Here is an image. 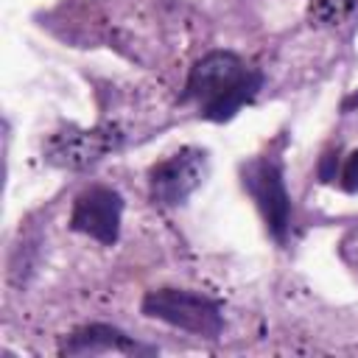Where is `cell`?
Listing matches in <instances>:
<instances>
[{
  "instance_id": "6da1fadb",
  "label": "cell",
  "mask_w": 358,
  "mask_h": 358,
  "mask_svg": "<svg viewBox=\"0 0 358 358\" xmlns=\"http://www.w3.org/2000/svg\"><path fill=\"white\" fill-rule=\"evenodd\" d=\"M263 87V76L229 50H213L190 67L182 101H193L201 117L224 123Z\"/></svg>"
},
{
  "instance_id": "7a4b0ae2",
  "label": "cell",
  "mask_w": 358,
  "mask_h": 358,
  "mask_svg": "<svg viewBox=\"0 0 358 358\" xmlns=\"http://www.w3.org/2000/svg\"><path fill=\"white\" fill-rule=\"evenodd\" d=\"M143 313L171 327L187 330L193 336H204V338H215L224 330L221 305L204 294L185 291V288L148 291L143 299Z\"/></svg>"
},
{
  "instance_id": "3957f363",
  "label": "cell",
  "mask_w": 358,
  "mask_h": 358,
  "mask_svg": "<svg viewBox=\"0 0 358 358\" xmlns=\"http://www.w3.org/2000/svg\"><path fill=\"white\" fill-rule=\"evenodd\" d=\"M243 187L252 193V199L257 201L263 221L268 227V232L282 241L288 221H291V199L282 182V168L277 159L271 157H260L243 165Z\"/></svg>"
},
{
  "instance_id": "277c9868",
  "label": "cell",
  "mask_w": 358,
  "mask_h": 358,
  "mask_svg": "<svg viewBox=\"0 0 358 358\" xmlns=\"http://www.w3.org/2000/svg\"><path fill=\"white\" fill-rule=\"evenodd\" d=\"M207 154L199 148H182L154 165L151 171V199L162 207L185 204L187 196L204 182Z\"/></svg>"
},
{
  "instance_id": "5b68a950",
  "label": "cell",
  "mask_w": 358,
  "mask_h": 358,
  "mask_svg": "<svg viewBox=\"0 0 358 358\" xmlns=\"http://www.w3.org/2000/svg\"><path fill=\"white\" fill-rule=\"evenodd\" d=\"M123 134L112 126H95V129H64L48 140V159L59 168H87L106 154H112L120 145Z\"/></svg>"
},
{
  "instance_id": "8992f818",
  "label": "cell",
  "mask_w": 358,
  "mask_h": 358,
  "mask_svg": "<svg viewBox=\"0 0 358 358\" xmlns=\"http://www.w3.org/2000/svg\"><path fill=\"white\" fill-rule=\"evenodd\" d=\"M120 215H123V199L117 190L95 185L90 190H84L76 204H73V215H70V227L76 232H84L90 238H95L98 243H115L120 235Z\"/></svg>"
},
{
  "instance_id": "52a82bcc",
  "label": "cell",
  "mask_w": 358,
  "mask_h": 358,
  "mask_svg": "<svg viewBox=\"0 0 358 358\" xmlns=\"http://www.w3.org/2000/svg\"><path fill=\"white\" fill-rule=\"evenodd\" d=\"M101 350H115V352H154L151 347H143L137 341H131L123 330L112 327V324H87L81 330H76L67 344H64V352L70 355H81V352H101Z\"/></svg>"
},
{
  "instance_id": "ba28073f",
  "label": "cell",
  "mask_w": 358,
  "mask_h": 358,
  "mask_svg": "<svg viewBox=\"0 0 358 358\" xmlns=\"http://www.w3.org/2000/svg\"><path fill=\"white\" fill-rule=\"evenodd\" d=\"M355 0H316V17L324 22H338L344 14H350Z\"/></svg>"
},
{
  "instance_id": "9c48e42d",
  "label": "cell",
  "mask_w": 358,
  "mask_h": 358,
  "mask_svg": "<svg viewBox=\"0 0 358 358\" xmlns=\"http://www.w3.org/2000/svg\"><path fill=\"white\" fill-rule=\"evenodd\" d=\"M341 187L355 193L358 190V151H352L344 162V171H341Z\"/></svg>"
},
{
  "instance_id": "30bf717a",
  "label": "cell",
  "mask_w": 358,
  "mask_h": 358,
  "mask_svg": "<svg viewBox=\"0 0 358 358\" xmlns=\"http://www.w3.org/2000/svg\"><path fill=\"white\" fill-rule=\"evenodd\" d=\"M336 154H324V159H322V165H319V176H322V182H333L336 179Z\"/></svg>"
},
{
  "instance_id": "8fae6325",
  "label": "cell",
  "mask_w": 358,
  "mask_h": 358,
  "mask_svg": "<svg viewBox=\"0 0 358 358\" xmlns=\"http://www.w3.org/2000/svg\"><path fill=\"white\" fill-rule=\"evenodd\" d=\"M358 106V92H352L347 101H344V112H350V109H355Z\"/></svg>"
}]
</instances>
